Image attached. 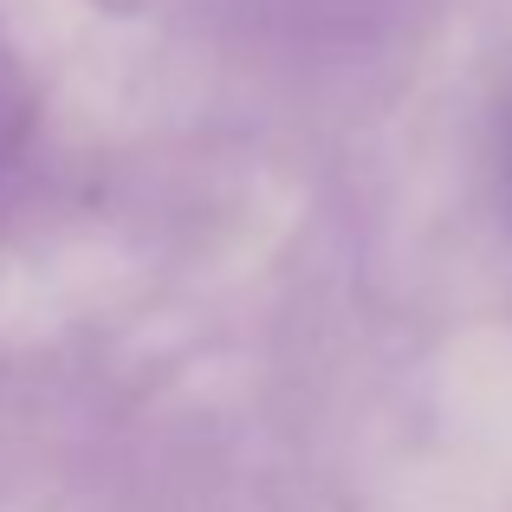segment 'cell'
I'll return each instance as SVG.
<instances>
[]
</instances>
